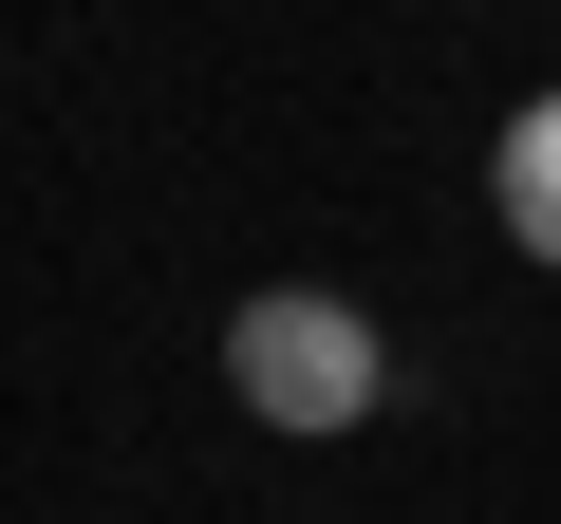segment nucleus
Returning a JSON list of instances; mask_svg holds the SVG:
<instances>
[{
	"instance_id": "f257e3e1",
	"label": "nucleus",
	"mask_w": 561,
	"mask_h": 524,
	"mask_svg": "<svg viewBox=\"0 0 561 524\" xmlns=\"http://www.w3.org/2000/svg\"><path fill=\"white\" fill-rule=\"evenodd\" d=\"M225 394H243L262 431H356V412L393 394V338H375L356 300H319V282H262V300L225 319Z\"/></svg>"
},
{
	"instance_id": "f03ea898",
	"label": "nucleus",
	"mask_w": 561,
	"mask_h": 524,
	"mask_svg": "<svg viewBox=\"0 0 561 524\" xmlns=\"http://www.w3.org/2000/svg\"><path fill=\"white\" fill-rule=\"evenodd\" d=\"M486 206H505V243H524V262H561V94H524V113H505Z\"/></svg>"
}]
</instances>
